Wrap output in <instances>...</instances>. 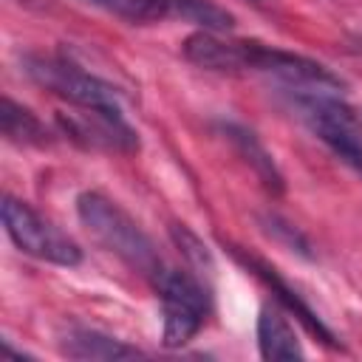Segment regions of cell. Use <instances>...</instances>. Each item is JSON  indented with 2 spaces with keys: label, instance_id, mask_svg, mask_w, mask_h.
<instances>
[{
  "label": "cell",
  "instance_id": "obj_1",
  "mask_svg": "<svg viewBox=\"0 0 362 362\" xmlns=\"http://www.w3.org/2000/svg\"><path fill=\"white\" fill-rule=\"evenodd\" d=\"M76 215L88 226V232L119 260H124L133 272L144 277H156L164 266L153 240L141 232V226L110 198L102 192H82L76 198Z\"/></svg>",
  "mask_w": 362,
  "mask_h": 362
},
{
  "label": "cell",
  "instance_id": "obj_2",
  "mask_svg": "<svg viewBox=\"0 0 362 362\" xmlns=\"http://www.w3.org/2000/svg\"><path fill=\"white\" fill-rule=\"evenodd\" d=\"M300 119L308 130L356 175H362V122L348 102L325 88L297 90L291 96Z\"/></svg>",
  "mask_w": 362,
  "mask_h": 362
},
{
  "label": "cell",
  "instance_id": "obj_3",
  "mask_svg": "<svg viewBox=\"0 0 362 362\" xmlns=\"http://www.w3.org/2000/svg\"><path fill=\"white\" fill-rule=\"evenodd\" d=\"M23 65H25V74L37 85H42L45 90L68 99L74 107L96 110V113H107V116H122L119 102H116V90L105 79L76 68L74 62H68L62 57H34V54H28L23 59Z\"/></svg>",
  "mask_w": 362,
  "mask_h": 362
},
{
  "label": "cell",
  "instance_id": "obj_4",
  "mask_svg": "<svg viewBox=\"0 0 362 362\" xmlns=\"http://www.w3.org/2000/svg\"><path fill=\"white\" fill-rule=\"evenodd\" d=\"M153 286L158 291L161 300V311H164V345L175 348L189 342L206 317V288L201 286L198 277L161 266L158 274L153 277Z\"/></svg>",
  "mask_w": 362,
  "mask_h": 362
},
{
  "label": "cell",
  "instance_id": "obj_5",
  "mask_svg": "<svg viewBox=\"0 0 362 362\" xmlns=\"http://www.w3.org/2000/svg\"><path fill=\"white\" fill-rule=\"evenodd\" d=\"M3 226L14 240V246L25 255H34L57 266L82 263V249L68 235H62L54 223H48L42 215H37L25 201L3 195Z\"/></svg>",
  "mask_w": 362,
  "mask_h": 362
},
{
  "label": "cell",
  "instance_id": "obj_6",
  "mask_svg": "<svg viewBox=\"0 0 362 362\" xmlns=\"http://www.w3.org/2000/svg\"><path fill=\"white\" fill-rule=\"evenodd\" d=\"M184 57L206 71H240V40H221L218 31H195L184 40Z\"/></svg>",
  "mask_w": 362,
  "mask_h": 362
},
{
  "label": "cell",
  "instance_id": "obj_7",
  "mask_svg": "<svg viewBox=\"0 0 362 362\" xmlns=\"http://www.w3.org/2000/svg\"><path fill=\"white\" fill-rule=\"evenodd\" d=\"M59 348L71 359H133V356H141L139 348H133L122 339H113L102 331H93V328H68Z\"/></svg>",
  "mask_w": 362,
  "mask_h": 362
},
{
  "label": "cell",
  "instance_id": "obj_8",
  "mask_svg": "<svg viewBox=\"0 0 362 362\" xmlns=\"http://www.w3.org/2000/svg\"><path fill=\"white\" fill-rule=\"evenodd\" d=\"M221 133L238 147V153L246 158V164H252V170L257 173V178L263 181V187L269 192H283V173L277 170L272 153L260 144V139L246 130L243 124H235V122H221Z\"/></svg>",
  "mask_w": 362,
  "mask_h": 362
},
{
  "label": "cell",
  "instance_id": "obj_9",
  "mask_svg": "<svg viewBox=\"0 0 362 362\" xmlns=\"http://www.w3.org/2000/svg\"><path fill=\"white\" fill-rule=\"evenodd\" d=\"M235 255H238V260H240L246 269H252L260 280H266V283L272 286V291H274V294H277V297H280V300L294 311V317H300V320H303V325H305L311 334H317V337H320L322 342H328V345H337V337L325 328V322H322V320H320V317H317V314L303 303V297H300V294H297L286 280H280V277H277V272H274L272 266H266V263H260V260H255V257H246V255H240V252H235Z\"/></svg>",
  "mask_w": 362,
  "mask_h": 362
},
{
  "label": "cell",
  "instance_id": "obj_10",
  "mask_svg": "<svg viewBox=\"0 0 362 362\" xmlns=\"http://www.w3.org/2000/svg\"><path fill=\"white\" fill-rule=\"evenodd\" d=\"M257 348L263 359H303V348L297 334L291 331V325L280 317V311L274 308H260L257 314Z\"/></svg>",
  "mask_w": 362,
  "mask_h": 362
},
{
  "label": "cell",
  "instance_id": "obj_11",
  "mask_svg": "<svg viewBox=\"0 0 362 362\" xmlns=\"http://www.w3.org/2000/svg\"><path fill=\"white\" fill-rule=\"evenodd\" d=\"M0 127H3V136L8 141H14V144H37V147H42V144L51 141L45 124L28 107L17 105L8 96H3V102H0Z\"/></svg>",
  "mask_w": 362,
  "mask_h": 362
},
{
  "label": "cell",
  "instance_id": "obj_12",
  "mask_svg": "<svg viewBox=\"0 0 362 362\" xmlns=\"http://www.w3.org/2000/svg\"><path fill=\"white\" fill-rule=\"evenodd\" d=\"M99 8H105L107 14L127 20L133 25H144V23H158L167 17L178 14V0H88Z\"/></svg>",
  "mask_w": 362,
  "mask_h": 362
},
{
  "label": "cell",
  "instance_id": "obj_13",
  "mask_svg": "<svg viewBox=\"0 0 362 362\" xmlns=\"http://www.w3.org/2000/svg\"><path fill=\"white\" fill-rule=\"evenodd\" d=\"M178 20H187V23H195L201 25L204 31H226L235 25V17L215 6L212 0H178Z\"/></svg>",
  "mask_w": 362,
  "mask_h": 362
},
{
  "label": "cell",
  "instance_id": "obj_14",
  "mask_svg": "<svg viewBox=\"0 0 362 362\" xmlns=\"http://www.w3.org/2000/svg\"><path fill=\"white\" fill-rule=\"evenodd\" d=\"M170 235H173V240H175V246H178V252L187 257V263L198 272V274H209L212 272V255L206 252V246L187 229V226H181V223H175L173 229H170Z\"/></svg>",
  "mask_w": 362,
  "mask_h": 362
}]
</instances>
